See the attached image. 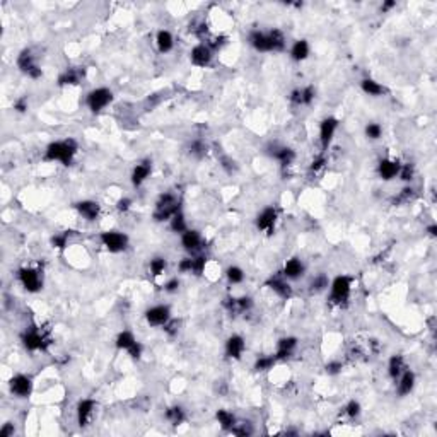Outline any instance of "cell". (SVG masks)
<instances>
[{
    "mask_svg": "<svg viewBox=\"0 0 437 437\" xmlns=\"http://www.w3.org/2000/svg\"><path fill=\"white\" fill-rule=\"evenodd\" d=\"M360 412H362L360 403L355 402V399H350L347 403V407H345V413H347L350 418H357L360 415Z\"/></svg>",
    "mask_w": 437,
    "mask_h": 437,
    "instance_id": "obj_44",
    "label": "cell"
},
{
    "mask_svg": "<svg viewBox=\"0 0 437 437\" xmlns=\"http://www.w3.org/2000/svg\"><path fill=\"white\" fill-rule=\"evenodd\" d=\"M17 279L28 292H38L43 287V277L34 268H21L17 271Z\"/></svg>",
    "mask_w": 437,
    "mask_h": 437,
    "instance_id": "obj_6",
    "label": "cell"
},
{
    "mask_svg": "<svg viewBox=\"0 0 437 437\" xmlns=\"http://www.w3.org/2000/svg\"><path fill=\"white\" fill-rule=\"evenodd\" d=\"M181 246H183L188 253H195L198 251L202 246V236L198 231L195 229H188L181 234Z\"/></svg>",
    "mask_w": 437,
    "mask_h": 437,
    "instance_id": "obj_19",
    "label": "cell"
},
{
    "mask_svg": "<svg viewBox=\"0 0 437 437\" xmlns=\"http://www.w3.org/2000/svg\"><path fill=\"white\" fill-rule=\"evenodd\" d=\"M145 319L151 326H164V324L171 319V309H169V306H164V304L154 306L145 311Z\"/></svg>",
    "mask_w": 437,
    "mask_h": 437,
    "instance_id": "obj_8",
    "label": "cell"
},
{
    "mask_svg": "<svg viewBox=\"0 0 437 437\" xmlns=\"http://www.w3.org/2000/svg\"><path fill=\"white\" fill-rule=\"evenodd\" d=\"M360 87L366 94L372 96V98H379V96L386 94V87L377 81H374V79H364V81L360 82Z\"/></svg>",
    "mask_w": 437,
    "mask_h": 437,
    "instance_id": "obj_28",
    "label": "cell"
},
{
    "mask_svg": "<svg viewBox=\"0 0 437 437\" xmlns=\"http://www.w3.org/2000/svg\"><path fill=\"white\" fill-rule=\"evenodd\" d=\"M427 232H429L432 238H435V236H437V226H435V224H432V226H429V227H427Z\"/></svg>",
    "mask_w": 437,
    "mask_h": 437,
    "instance_id": "obj_59",
    "label": "cell"
},
{
    "mask_svg": "<svg viewBox=\"0 0 437 437\" xmlns=\"http://www.w3.org/2000/svg\"><path fill=\"white\" fill-rule=\"evenodd\" d=\"M221 166L226 169L229 174H232L234 171H236V162H234L232 159L227 157V156H224V157L221 159Z\"/></svg>",
    "mask_w": 437,
    "mask_h": 437,
    "instance_id": "obj_49",
    "label": "cell"
},
{
    "mask_svg": "<svg viewBox=\"0 0 437 437\" xmlns=\"http://www.w3.org/2000/svg\"><path fill=\"white\" fill-rule=\"evenodd\" d=\"M271 156H274L282 166H290L296 159V152L289 147H279V149H275V152H271Z\"/></svg>",
    "mask_w": 437,
    "mask_h": 437,
    "instance_id": "obj_31",
    "label": "cell"
},
{
    "mask_svg": "<svg viewBox=\"0 0 437 437\" xmlns=\"http://www.w3.org/2000/svg\"><path fill=\"white\" fill-rule=\"evenodd\" d=\"M328 287V280H326V277L324 275H319V277H316V279L313 280V284H311V290L313 292H321V290H324Z\"/></svg>",
    "mask_w": 437,
    "mask_h": 437,
    "instance_id": "obj_45",
    "label": "cell"
},
{
    "mask_svg": "<svg viewBox=\"0 0 437 437\" xmlns=\"http://www.w3.org/2000/svg\"><path fill=\"white\" fill-rule=\"evenodd\" d=\"M266 285H268L277 296L282 297V299H290V297H292V287L287 284V280L284 279V275H282V277H271V279L266 282Z\"/></svg>",
    "mask_w": 437,
    "mask_h": 437,
    "instance_id": "obj_22",
    "label": "cell"
},
{
    "mask_svg": "<svg viewBox=\"0 0 437 437\" xmlns=\"http://www.w3.org/2000/svg\"><path fill=\"white\" fill-rule=\"evenodd\" d=\"M246 350V342L241 335H231L227 340H226V355L229 359H236L239 360L241 355L244 354Z\"/></svg>",
    "mask_w": 437,
    "mask_h": 437,
    "instance_id": "obj_13",
    "label": "cell"
},
{
    "mask_svg": "<svg viewBox=\"0 0 437 437\" xmlns=\"http://www.w3.org/2000/svg\"><path fill=\"white\" fill-rule=\"evenodd\" d=\"M304 270H306V266L299 258H290L285 262L284 270H282V275H284V279L296 280V279H299V277L304 275Z\"/></svg>",
    "mask_w": 437,
    "mask_h": 437,
    "instance_id": "obj_21",
    "label": "cell"
},
{
    "mask_svg": "<svg viewBox=\"0 0 437 437\" xmlns=\"http://www.w3.org/2000/svg\"><path fill=\"white\" fill-rule=\"evenodd\" d=\"M205 265H207V258H205V257H196V258H193V274L200 275L202 271L205 270Z\"/></svg>",
    "mask_w": 437,
    "mask_h": 437,
    "instance_id": "obj_47",
    "label": "cell"
},
{
    "mask_svg": "<svg viewBox=\"0 0 437 437\" xmlns=\"http://www.w3.org/2000/svg\"><path fill=\"white\" fill-rule=\"evenodd\" d=\"M94 408H96L94 399L86 398V399H82V402H79V405H77V422L81 427H86L90 420H93Z\"/></svg>",
    "mask_w": 437,
    "mask_h": 437,
    "instance_id": "obj_14",
    "label": "cell"
},
{
    "mask_svg": "<svg viewBox=\"0 0 437 437\" xmlns=\"http://www.w3.org/2000/svg\"><path fill=\"white\" fill-rule=\"evenodd\" d=\"M135 342H137V338L132 332H121L118 333V337H116V347L120 350H129Z\"/></svg>",
    "mask_w": 437,
    "mask_h": 437,
    "instance_id": "obj_35",
    "label": "cell"
},
{
    "mask_svg": "<svg viewBox=\"0 0 437 437\" xmlns=\"http://www.w3.org/2000/svg\"><path fill=\"white\" fill-rule=\"evenodd\" d=\"M156 43H157V48H159V51H161V53H169L173 50V46H174V38H173V34L169 33V31L161 29L157 33V36H156Z\"/></svg>",
    "mask_w": 437,
    "mask_h": 437,
    "instance_id": "obj_29",
    "label": "cell"
},
{
    "mask_svg": "<svg viewBox=\"0 0 437 437\" xmlns=\"http://www.w3.org/2000/svg\"><path fill=\"white\" fill-rule=\"evenodd\" d=\"M413 196V190L412 188H405L402 190V195L398 196V202H408Z\"/></svg>",
    "mask_w": 437,
    "mask_h": 437,
    "instance_id": "obj_57",
    "label": "cell"
},
{
    "mask_svg": "<svg viewBox=\"0 0 437 437\" xmlns=\"http://www.w3.org/2000/svg\"><path fill=\"white\" fill-rule=\"evenodd\" d=\"M337 129H338V120L333 118V116H328V118H324L321 121V125H319V142H321L323 151H326L330 147Z\"/></svg>",
    "mask_w": 437,
    "mask_h": 437,
    "instance_id": "obj_10",
    "label": "cell"
},
{
    "mask_svg": "<svg viewBox=\"0 0 437 437\" xmlns=\"http://www.w3.org/2000/svg\"><path fill=\"white\" fill-rule=\"evenodd\" d=\"M152 173V166L149 161H143L140 164H137L135 168H133L132 171V185L135 186V188H138V186L143 185V181H145L149 176H151Z\"/></svg>",
    "mask_w": 437,
    "mask_h": 437,
    "instance_id": "obj_24",
    "label": "cell"
},
{
    "mask_svg": "<svg viewBox=\"0 0 437 437\" xmlns=\"http://www.w3.org/2000/svg\"><path fill=\"white\" fill-rule=\"evenodd\" d=\"M326 372L330 376H337L342 372V362L338 360H333V362H328L326 364Z\"/></svg>",
    "mask_w": 437,
    "mask_h": 437,
    "instance_id": "obj_48",
    "label": "cell"
},
{
    "mask_svg": "<svg viewBox=\"0 0 437 437\" xmlns=\"http://www.w3.org/2000/svg\"><path fill=\"white\" fill-rule=\"evenodd\" d=\"M116 209H118L120 212H126L132 209V200L130 198H121L118 200V205H116Z\"/></svg>",
    "mask_w": 437,
    "mask_h": 437,
    "instance_id": "obj_54",
    "label": "cell"
},
{
    "mask_svg": "<svg viewBox=\"0 0 437 437\" xmlns=\"http://www.w3.org/2000/svg\"><path fill=\"white\" fill-rule=\"evenodd\" d=\"M309 51H311V48H309V43L306 40H299L296 41L294 45H292L290 48V58L294 62H304L306 58L309 57Z\"/></svg>",
    "mask_w": 437,
    "mask_h": 437,
    "instance_id": "obj_27",
    "label": "cell"
},
{
    "mask_svg": "<svg viewBox=\"0 0 437 437\" xmlns=\"http://www.w3.org/2000/svg\"><path fill=\"white\" fill-rule=\"evenodd\" d=\"M407 371V364H405V359L402 355H393L390 362H388V374H390L391 379L396 381L403 372Z\"/></svg>",
    "mask_w": 437,
    "mask_h": 437,
    "instance_id": "obj_26",
    "label": "cell"
},
{
    "mask_svg": "<svg viewBox=\"0 0 437 437\" xmlns=\"http://www.w3.org/2000/svg\"><path fill=\"white\" fill-rule=\"evenodd\" d=\"M393 7H396V2H394V0H386V2L381 5V10L383 12H388V10H391Z\"/></svg>",
    "mask_w": 437,
    "mask_h": 437,
    "instance_id": "obj_58",
    "label": "cell"
},
{
    "mask_svg": "<svg viewBox=\"0 0 437 437\" xmlns=\"http://www.w3.org/2000/svg\"><path fill=\"white\" fill-rule=\"evenodd\" d=\"M166 418L173 425H179L185 422V410L181 407H171L166 410Z\"/></svg>",
    "mask_w": 437,
    "mask_h": 437,
    "instance_id": "obj_37",
    "label": "cell"
},
{
    "mask_svg": "<svg viewBox=\"0 0 437 437\" xmlns=\"http://www.w3.org/2000/svg\"><path fill=\"white\" fill-rule=\"evenodd\" d=\"M324 162H326V161H324V157L319 156L316 161H313V164H311V171H314V173L319 171L321 168H324Z\"/></svg>",
    "mask_w": 437,
    "mask_h": 437,
    "instance_id": "obj_56",
    "label": "cell"
},
{
    "mask_svg": "<svg viewBox=\"0 0 437 437\" xmlns=\"http://www.w3.org/2000/svg\"><path fill=\"white\" fill-rule=\"evenodd\" d=\"M181 274H193V258H183L178 265Z\"/></svg>",
    "mask_w": 437,
    "mask_h": 437,
    "instance_id": "obj_46",
    "label": "cell"
},
{
    "mask_svg": "<svg viewBox=\"0 0 437 437\" xmlns=\"http://www.w3.org/2000/svg\"><path fill=\"white\" fill-rule=\"evenodd\" d=\"M81 81V72L76 70V68H68L67 72H63L60 79H58V84L60 86H74Z\"/></svg>",
    "mask_w": 437,
    "mask_h": 437,
    "instance_id": "obj_34",
    "label": "cell"
},
{
    "mask_svg": "<svg viewBox=\"0 0 437 437\" xmlns=\"http://www.w3.org/2000/svg\"><path fill=\"white\" fill-rule=\"evenodd\" d=\"M0 435H2V437H9V435H14V424H10V422L4 424L2 430H0Z\"/></svg>",
    "mask_w": 437,
    "mask_h": 437,
    "instance_id": "obj_55",
    "label": "cell"
},
{
    "mask_svg": "<svg viewBox=\"0 0 437 437\" xmlns=\"http://www.w3.org/2000/svg\"><path fill=\"white\" fill-rule=\"evenodd\" d=\"M101 243L110 253H121L129 246V236L120 231H106L101 234Z\"/></svg>",
    "mask_w": 437,
    "mask_h": 437,
    "instance_id": "obj_5",
    "label": "cell"
},
{
    "mask_svg": "<svg viewBox=\"0 0 437 437\" xmlns=\"http://www.w3.org/2000/svg\"><path fill=\"white\" fill-rule=\"evenodd\" d=\"M23 345L26 347V350H29V352L43 350L45 337L38 332V330H29V332H26L23 335Z\"/></svg>",
    "mask_w": 437,
    "mask_h": 437,
    "instance_id": "obj_18",
    "label": "cell"
},
{
    "mask_svg": "<svg viewBox=\"0 0 437 437\" xmlns=\"http://www.w3.org/2000/svg\"><path fill=\"white\" fill-rule=\"evenodd\" d=\"M399 179L402 181H412L413 176H415V168L413 164H402V168H399Z\"/></svg>",
    "mask_w": 437,
    "mask_h": 437,
    "instance_id": "obj_42",
    "label": "cell"
},
{
    "mask_svg": "<svg viewBox=\"0 0 437 437\" xmlns=\"http://www.w3.org/2000/svg\"><path fill=\"white\" fill-rule=\"evenodd\" d=\"M171 229H173V232H176V234H183L185 231H188V226H186V219H185L183 214H181V212H178V214H174L171 217Z\"/></svg>",
    "mask_w": 437,
    "mask_h": 437,
    "instance_id": "obj_39",
    "label": "cell"
},
{
    "mask_svg": "<svg viewBox=\"0 0 437 437\" xmlns=\"http://www.w3.org/2000/svg\"><path fill=\"white\" fill-rule=\"evenodd\" d=\"M226 277H227L229 284L238 285V284H241V282L244 280V271H243V268H239V266L232 265V266H229V268L226 270Z\"/></svg>",
    "mask_w": 437,
    "mask_h": 437,
    "instance_id": "obj_36",
    "label": "cell"
},
{
    "mask_svg": "<svg viewBox=\"0 0 437 437\" xmlns=\"http://www.w3.org/2000/svg\"><path fill=\"white\" fill-rule=\"evenodd\" d=\"M248 41H249V45H251L257 51H262V53L271 51V43H270L268 33H263V31H251V33H249Z\"/></svg>",
    "mask_w": 437,
    "mask_h": 437,
    "instance_id": "obj_20",
    "label": "cell"
},
{
    "mask_svg": "<svg viewBox=\"0 0 437 437\" xmlns=\"http://www.w3.org/2000/svg\"><path fill=\"white\" fill-rule=\"evenodd\" d=\"M297 349V338L296 337H284L279 340L277 343V352H275V359L277 360H285L294 354V350Z\"/></svg>",
    "mask_w": 437,
    "mask_h": 437,
    "instance_id": "obj_15",
    "label": "cell"
},
{
    "mask_svg": "<svg viewBox=\"0 0 437 437\" xmlns=\"http://www.w3.org/2000/svg\"><path fill=\"white\" fill-rule=\"evenodd\" d=\"M314 98H316V89L313 86H306L302 89H296L290 93V101L297 106H309L313 104Z\"/></svg>",
    "mask_w": 437,
    "mask_h": 437,
    "instance_id": "obj_16",
    "label": "cell"
},
{
    "mask_svg": "<svg viewBox=\"0 0 437 437\" xmlns=\"http://www.w3.org/2000/svg\"><path fill=\"white\" fill-rule=\"evenodd\" d=\"M383 135V126L379 123H367L366 126V137L369 140H379Z\"/></svg>",
    "mask_w": 437,
    "mask_h": 437,
    "instance_id": "obj_41",
    "label": "cell"
},
{
    "mask_svg": "<svg viewBox=\"0 0 437 437\" xmlns=\"http://www.w3.org/2000/svg\"><path fill=\"white\" fill-rule=\"evenodd\" d=\"M352 282L354 279L349 275H337L330 284V301L333 304L342 306L343 302L349 301L350 292H352Z\"/></svg>",
    "mask_w": 437,
    "mask_h": 437,
    "instance_id": "obj_2",
    "label": "cell"
},
{
    "mask_svg": "<svg viewBox=\"0 0 437 437\" xmlns=\"http://www.w3.org/2000/svg\"><path fill=\"white\" fill-rule=\"evenodd\" d=\"M111 101H113V93H111L108 87H98V89H93L87 94L86 103H87V108L93 111V113H99V111H103Z\"/></svg>",
    "mask_w": 437,
    "mask_h": 437,
    "instance_id": "obj_4",
    "label": "cell"
},
{
    "mask_svg": "<svg viewBox=\"0 0 437 437\" xmlns=\"http://www.w3.org/2000/svg\"><path fill=\"white\" fill-rule=\"evenodd\" d=\"M275 355H266V357H260V359H257V362H254V371L258 372H265V371H270L271 367L275 366Z\"/></svg>",
    "mask_w": 437,
    "mask_h": 437,
    "instance_id": "obj_38",
    "label": "cell"
},
{
    "mask_svg": "<svg viewBox=\"0 0 437 437\" xmlns=\"http://www.w3.org/2000/svg\"><path fill=\"white\" fill-rule=\"evenodd\" d=\"M51 244L58 249H63L67 246V234H58V236H53Z\"/></svg>",
    "mask_w": 437,
    "mask_h": 437,
    "instance_id": "obj_51",
    "label": "cell"
},
{
    "mask_svg": "<svg viewBox=\"0 0 437 437\" xmlns=\"http://www.w3.org/2000/svg\"><path fill=\"white\" fill-rule=\"evenodd\" d=\"M76 210L81 214L86 221H96L99 217V210L101 207L98 202H93V200H82L76 204Z\"/></svg>",
    "mask_w": 437,
    "mask_h": 437,
    "instance_id": "obj_23",
    "label": "cell"
},
{
    "mask_svg": "<svg viewBox=\"0 0 437 437\" xmlns=\"http://www.w3.org/2000/svg\"><path fill=\"white\" fill-rule=\"evenodd\" d=\"M205 152H207V145L202 140H195V142H191V145H190V154L191 156H195V157H204L205 156Z\"/></svg>",
    "mask_w": 437,
    "mask_h": 437,
    "instance_id": "obj_43",
    "label": "cell"
},
{
    "mask_svg": "<svg viewBox=\"0 0 437 437\" xmlns=\"http://www.w3.org/2000/svg\"><path fill=\"white\" fill-rule=\"evenodd\" d=\"M270 43H271V51H284L285 48V34L280 29H271L270 33Z\"/></svg>",
    "mask_w": 437,
    "mask_h": 437,
    "instance_id": "obj_33",
    "label": "cell"
},
{
    "mask_svg": "<svg viewBox=\"0 0 437 437\" xmlns=\"http://www.w3.org/2000/svg\"><path fill=\"white\" fill-rule=\"evenodd\" d=\"M10 391L12 394H15L17 398H28L31 393H33V381H31L29 376L24 374H17L14 376L9 383Z\"/></svg>",
    "mask_w": 437,
    "mask_h": 437,
    "instance_id": "obj_9",
    "label": "cell"
},
{
    "mask_svg": "<svg viewBox=\"0 0 437 437\" xmlns=\"http://www.w3.org/2000/svg\"><path fill=\"white\" fill-rule=\"evenodd\" d=\"M215 418H217V422L221 424V427L224 430H227V432H231L234 429V425H236V417H234L231 412H227V410H217Z\"/></svg>",
    "mask_w": 437,
    "mask_h": 437,
    "instance_id": "obj_32",
    "label": "cell"
},
{
    "mask_svg": "<svg viewBox=\"0 0 437 437\" xmlns=\"http://www.w3.org/2000/svg\"><path fill=\"white\" fill-rule=\"evenodd\" d=\"M166 271V260L161 257H156L151 260V274L154 277H161Z\"/></svg>",
    "mask_w": 437,
    "mask_h": 437,
    "instance_id": "obj_40",
    "label": "cell"
},
{
    "mask_svg": "<svg viewBox=\"0 0 437 437\" xmlns=\"http://www.w3.org/2000/svg\"><path fill=\"white\" fill-rule=\"evenodd\" d=\"M126 352H129V355L132 357V359H140V357H142V352H143V347H142L140 342H135Z\"/></svg>",
    "mask_w": 437,
    "mask_h": 437,
    "instance_id": "obj_50",
    "label": "cell"
},
{
    "mask_svg": "<svg viewBox=\"0 0 437 437\" xmlns=\"http://www.w3.org/2000/svg\"><path fill=\"white\" fill-rule=\"evenodd\" d=\"M77 149H79L77 142L72 140V138L51 142L45 151V161H50V162L58 161V162H62L63 166H68V164H72L74 156L77 154Z\"/></svg>",
    "mask_w": 437,
    "mask_h": 437,
    "instance_id": "obj_1",
    "label": "cell"
},
{
    "mask_svg": "<svg viewBox=\"0 0 437 437\" xmlns=\"http://www.w3.org/2000/svg\"><path fill=\"white\" fill-rule=\"evenodd\" d=\"M178 289H179V280L176 279H169L166 284H164V290L166 292H169V294H174V292H178Z\"/></svg>",
    "mask_w": 437,
    "mask_h": 437,
    "instance_id": "obj_52",
    "label": "cell"
},
{
    "mask_svg": "<svg viewBox=\"0 0 437 437\" xmlns=\"http://www.w3.org/2000/svg\"><path fill=\"white\" fill-rule=\"evenodd\" d=\"M253 306V299L249 296H243V297H238V299H229L226 302V307H229L231 311H248V309H251Z\"/></svg>",
    "mask_w": 437,
    "mask_h": 437,
    "instance_id": "obj_30",
    "label": "cell"
},
{
    "mask_svg": "<svg viewBox=\"0 0 437 437\" xmlns=\"http://www.w3.org/2000/svg\"><path fill=\"white\" fill-rule=\"evenodd\" d=\"M277 217H279V214H277V210L274 207H266V209H263L257 217V227L260 231L271 234V231L275 229Z\"/></svg>",
    "mask_w": 437,
    "mask_h": 437,
    "instance_id": "obj_11",
    "label": "cell"
},
{
    "mask_svg": "<svg viewBox=\"0 0 437 437\" xmlns=\"http://www.w3.org/2000/svg\"><path fill=\"white\" fill-rule=\"evenodd\" d=\"M212 48L209 45H196L190 53V60L196 67H207L212 62Z\"/></svg>",
    "mask_w": 437,
    "mask_h": 437,
    "instance_id": "obj_12",
    "label": "cell"
},
{
    "mask_svg": "<svg viewBox=\"0 0 437 437\" xmlns=\"http://www.w3.org/2000/svg\"><path fill=\"white\" fill-rule=\"evenodd\" d=\"M17 67L21 72H24L26 76L31 79H40L41 77V68L36 65L34 57L31 55V50H23L17 57Z\"/></svg>",
    "mask_w": 437,
    "mask_h": 437,
    "instance_id": "obj_7",
    "label": "cell"
},
{
    "mask_svg": "<svg viewBox=\"0 0 437 437\" xmlns=\"http://www.w3.org/2000/svg\"><path fill=\"white\" fill-rule=\"evenodd\" d=\"M179 210V202L174 195L171 193H164L159 196L157 204H156V210H154V219L157 222L162 221H171V217L174 214H178Z\"/></svg>",
    "mask_w": 437,
    "mask_h": 437,
    "instance_id": "obj_3",
    "label": "cell"
},
{
    "mask_svg": "<svg viewBox=\"0 0 437 437\" xmlns=\"http://www.w3.org/2000/svg\"><path fill=\"white\" fill-rule=\"evenodd\" d=\"M415 388V374L412 371H405L402 376L398 377V386H396V391L399 396H407L413 391Z\"/></svg>",
    "mask_w": 437,
    "mask_h": 437,
    "instance_id": "obj_25",
    "label": "cell"
},
{
    "mask_svg": "<svg viewBox=\"0 0 437 437\" xmlns=\"http://www.w3.org/2000/svg\"><path fill=\"white\" fill-rule=\"evenodd\" d=\"M14 110L17 111V113H26L28 111V99L21 98L14 103Z\"/></svg>",
    "mask_w": 437,
    "mask_h": 437,
    "instance_id": "obj_53",
    "label": "cell"
},
{
    "mask_svg": "<svg viewBox=\"0 0 437 437\" xmlns=\"http://www.w3.org/2000/svg\"><path fill=\"white\" fill-rule=\"evenodd\" d=\"M399 168L402 164L398 161H391V159H383V161L377 164V174H379L381 179L385 181H391L398 176Z\"/></svg>",
    "mask_w": 437,
    "mask_h": 437,
    "instance_id": "obj_17",
    "label": "cell"
}]
</instances>
